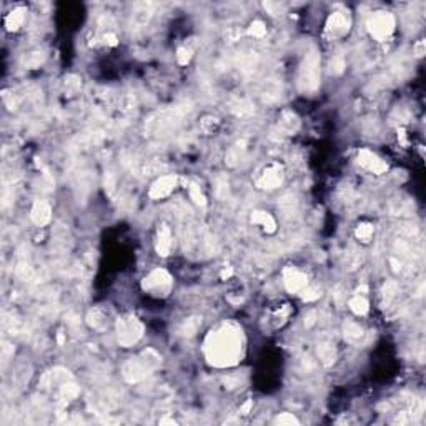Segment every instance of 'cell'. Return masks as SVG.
Instances as JSON below:
<instances>
[{"instance_id":"cb8c5ba5","label":"cell","mask_w":426,"mask_h":426,"mask_svg":"<svg viewBox=\"0 0 426 426\" xmlns=\"http://www.w3.org/2000/svg\"><path fill=\"white\" fill-rule=\"evenodd\" d=\"M398 290H399V287H398L396 282H388L386 285H384V287H383V297H384V300H386V303H389V301L396 297Z\"/></svg>"},{"instance_id":"3957f363","label":"cell","mask_w":426,"mask_h":426,"mask_svg":"<svg viewBox=\"0 0 426 426\" xmlns=\"http://www.w3.org/2000/svg\"><path fill=\"white\" fill-rule=\"evenodd\" d=\"M320 87V55L316 52H310L305 57L298 74V88L301 93H313Z\"/></svg>"},{"instance_id":"f546056e","label":"cell","mask_w":426,"mask_h":426,"mask_svg":"<svg viewBox=\"0 0 426 426\" xmlns=\"http://www.w3.org/2000/svg\"><path fill=\"white\" fill-rule=\"evenodd\" d=\"M414 54H416V57H421L424 54V42H419L416 45V49H414Z\"/></svg>"},{"instance_id":"f1b7e54d","label":"cell","mask_w":426,"mask_h":426,"mask_svg":"<svg viewBox=\"0 0 426 426\" xmlns=\"http://www.w3.org/2000/svg\"><path fill=\"white\" fill-rule=\"evenodd\" d=\"M103 40H105V44L107 45H112V47H115L118 42H117V35L115 34H107L105 37H103Z\"/></svg>"},{"instance_id":"4316f807","label":"cell","mask_w":426,"mask_h":426,"mask_svg":"<svg viewBox=\"0 0 426 426\" xmlns=\"http://www.w3.org/2000/svg\"><path fill=\"white\" fill-rule=\"evenodd\" d=\"M275 423L277 424H298L300 421L297 418L293 416V414H290V413H283V414H280V416H277V419H275Z\"/></svg>"},{"instance_id":"ba28073f","label":"cell","mask_w":426,"mask_h":426,"mask_svg":"<svg viewBox=\"0 0 426 426\" xmlns=\"http://www.w3.org/2000/svg\"><path fill=\"white\" fill-rule=\"evenodd\" d=\"M176 181H178V178H176L175 175L160 176V178L155 181V183L152 185V188H150V191H148L150 198L160 200V198H165V196H168L171 191L175 190Z\"/></svg>"},{"instance_id":"4fadbf2b","label":"cell","mask_w":426,"mask_h":426,"mask_svg":"<svg viewBox=\"0 0 426 426\" xmlns=\"http://www.w3.org/2000/svg\"><path fill=\"white\" fill-rule=\"evenodd\" d=\"M157 253L160 257H167L171 250V232L167 225H160L157 233Z\"/></svg>"},{"instance_id":"9a60e30c","label":"cell","mask_w":426,"mask_h":426,"mask_svg":"<svg viewBox=\"0 0 426 426\" xmlns=\"http://www.w3.org/2000/svg\"><path fill=\"white\" fill-rule=\"evenodd\" d=\"M252 222L258 223V225H262L268 233H273L275 230H277V223H275V218L270 215V213H267V211H260V210L253 211Z\"/></svg>"},{"instance_id":"83f0119b","label":"cell","mask_w":426,"mask_h":426,"mask_svg":"<svg viewBox=\"0 0 426 426\" xmlns=\"http://www.w3.org/2000/svg\"><path fill=\"white\" fill-rule=\"evenodd\" d=\"M301 293H303V300H305V301L316 300V298H320V295H321V293L318 292V290H315V288H308V287H306Z\"/></svg>"},{"instance_id":"d6986e66","label":"cell","mask_w":426,"mask_h":426,"mask_svg":"<svg viewBox=\"0 0 426 426\" xmlns=\"http://www.w3.org/2000/svg\"><path fill=\"white\" fill-rule=\"evenodd\" d=\"M348 305H350V308L355 315H366L368 313V301L363 297H360V295L355 298H351Z\"/></svg>"},{"instance_id":"2e32d148","label":"cell","mask_w":426,"mask_h":426,"mask_svg":"<svg viewBox=\"0 0 426 426\" xmlns=\"http://www.w3.org/2000/svg\"><path fill=\"white\" fill-rule=\"evenodd\" d=\"M363 328L360 325L353 323V321H346L345 323V338L350 343H358L363 338Z\"/></svg>"},{"instance_id":"484cf974","label":"cell","mask_w":426,"mask_h":426,"mask_svg":"<svg viewBox=\"0 0 426 426\" xmlns=\"http://www.w3.org/2000/svg\"><path fill=\"white\" fill-rule=\"evenodd\" d=\"M191 59V52L190 49H186V47H181V49H178V52H176V60H178L180 65H186Z\"/></svg>"},{"instance_id":"4dcf8cb0","label":"cell","mask_w":426,"mask_h":426,"mask_svg":"<svg viewBox=\"0 0 426 426\" xmlns=\"http://www.w3.org/2000/svg\"><path fill=\"white\" fill-rule=\"evenodd\" d=\"M250 408H252V401H247V403H245V404H243V406H242L240 413H242V414H247L248 411H250Z\"/></svg>"},{"instance_id":"7a4b0ae2","label":"cell","mask_w":426,"mask_h":426,"mask_svg":"<svg viewBox=\"0 0 426 426\" xmlns=\"http://www.w3.org/2000/svg\"><path fill=\"white\" fill-rule=\"evenodd\" d=\"M160 363H162V356L152 348H148V350L140 353L138 356L130 358L122 366V375L128 383H138L145 380L153 370H157Z\"/></svg>"},{"instance_id":"ac0fdd59","label":"cell","mask_w":426,"mask_h":426,"mask_svg":"<svg viewBox=\"0 0 426 426\" xmlns=\"http://www.w3.org/2000/svg\"><path fill=\"white\" fill-rule=\"evenodd\" d=\"M201 325V318H198V316H193V318H188L185 320L183 323H181L180 326V333L183 336H193L196 331H198Z\"/></svg>"},{"instance_id":"5bb4252c","label":"cell","mask_w":426,"mask_h":426,"mask_svg":"<svg viewBox=\"0 0 426 426\" xmlns=\"http://www.w3.org/2000/svg\"><path fill=\"white\" fill-rule=\"evenodd\" d=\"M25 14H27V9H24V7L14 9L12 12L5 17V27H7V30H10V32H12V30H17L20 25L24 24Z\"/></svg>"},{"instance_id":"7c38bea8","label":"cell","mask_w":426,"mask_h":426,"mask_svg":"<svg viewBox=\"0 0 426 426\" xmlns=\"http://www.w3.org/2000/svg\"><path fill=\"white\" fill-rule=\"evenodd\" d=\"M30 218L37 227H45L52 220V208L50 205L44 200H37L30 211Z\"/></svg>"},{"instance_id":"d4e9b609","label":"cell","mask_w":426,"mask_h":426,"mask_svg":"<svg viewBox=\"0 0 426 426\" xmlns=\"http://www.w3.org/2000/svg\"><path fill=\"white\" fill-rule=\"evenodd\" d=\"M282 125L287 127L288 132H293V130L298 127V120H297V117H295L293 113L285 112V113H283V118H282Z\"/></svg>"},{"instance_id":"52a82bcc","label":"cell","mask_w":426,"mask_h":426,"mask_svg":"<svg viewBox=\"0 0 426 426\" xmlns=\"http://www.w3.org/2000/svg\"><path fill=\"white\" fill-rule=\"evenodd\" d=\"M283 282L290 293H301L308 287V277L293 267L283 270Z\"/></svg>"},{"instance_id":"30bf717a","label":"cell","mask_w":426,"mask_h":426,"mask_svg":"<svg viewBox=\"0 0 426 426\" xmlns=\"http://www.w3.org/2000/svg\"><path fill=\"white\" fill-rule=\"evenodd\" d=\"M283 181V170L280 165L273 163L270 165V167L267 168L262 173V176L258 178L257 185L260 186V188H277V186H280V183Z\"/></svg>"},{"instance_id":"277c9868","label":"cell","mask_w":426,"mask_h":426,"mask_svg":"<svg viewBox=\"0 0 426 426\" xmlns=\"http://www.w3.org/2000/svg\"><path fill=\"white\" fill-rule=\"evenodd\" d=\"M143 336V325L137 316L127 315L117 320V338L122 346H133Z\"/></svg>"},{"instance_id":"6da1fadb","label":"cell","mask_w":426,"mask_h":426,"mask_svg":"<svg viewBox=\"0 0 426 426\" xmlns=\"http://www.w3.org/2000/svg\"><path fill=\"white\" fill-rule=\"evenodd\" d=\"M205 356L210 365L227 368L237 365L242 358V333L235 325H222L205 340Z\"/></svg>"},{"instance_id":"8fae6325","label":"cell","mask_w":426,"mask_h":426,"mask_svg":"<svg viewBox=\"0 0 426 426\" xmlns=\"http://www.w3.org/2000/svg\"><path fill=\"white\" fill-rule=\"evenodd\" d=\"M350 29V17L345 12H335L330 15L328 22H326V32L333 37H340L345 35Z\"/></svg>"},{"instance_id":"7402d4cb","label":"cell","mask_w":426,"mask_h":426,"mask_svg":"<svg viewBox=\"0 0 426 426\" xmlns=\"http://www.w3.org/2000/svg\"><path fill=\"white\" fill-rule=\"evenodd\" d=\"M188 191H190V198L193 200L196 205H200V206H205V205H206V198H205L203 191L200 190L198 185H196V183H190Z\"/></svg>"},{"instance_id":"e0dca14e","label":"cell","mask_w":426,"mask_h":426,"mask_svg":"<svg viewBox=\"0 0 426 426\" xmlns=\"http://www.w3.org/2000/svg\"><path fill=\"white\" fill-rule=\"evenodd\" d=\"M318 356L325 366H331L336 360V351L330 345H320L318 346Z\"/></svg>"},{"instance_id":"44dd1931","label":"cell","mask_w":426,"mask_h":426,"mask_svg":"<svg viewBox=\"0 0 426 426\" xmlns=\"http://www.w3.org/2000/svg\"><path fill=\"white\" fill-rule=\"evenodd\" d=\"M247 34L253 39H263L265 34H267V27H265V24L262 22V20H255V22L250 24Z\"/></svg>"},{"instance_id":"d6a6232c","label":"cell","mask_w":426,"mask_h":426,"mask_svg":"<svg viewBox=\"0 0 426 426\" xmlns=\"http://www.w3.org/2000/svg\"><path fill=\"white\" fill-rule=\"evenodd\" d=\"M160 424H175V421H173V419L165 418V419H160Z\"/></svg>"},{"instance_id":"9c48e42d","label":"cell","mask_w":426,"mask_h":426,"mask_svg":"<svg viewBox=\"0 0 426 426\" xmlns=\"http://www.w3.org/2000/svg\"><path fill=\"white\" fill-rule=\"evenodd\" d=\"M358 162H360V165L363 168L370 170V171H373V173H378V175L384 173V171L388 170V165L384 163L378 155H375L366 148L360 150V153H358Z\"/></svg>"},{"instance_id":"ffe728a7","label":"cell","mask_w":426,"mask_h":426,"mask_svg":"<svg viewBox=\"0 0 426 426\" xmlns=\"http://www.w3.org/2000/svg\"><path fill=\"white\" fill-rule=\"evenodd\" d=\"M79 393H80V389L74 383H64L60 386V396L64 398L65 401H70V399H74Z\"/></svg>"},{"instance_id":"8992f818","label":"cell","mask_w":426,"mask_h":426,"mask_svg":"<svg viewBox=\"0 0 426 426\" xmlns=\"http://www.w3.org/2000/svg\"><path fill=\"white\" fill-rule=\"evenodd\" d=\"M368 32L373 39L380 40H386L389 35L393 34L394 30V17L388 12H376L375 15H371L370 20L366 24Z\"/></svg>"},{"instance_id":"1f68e13d","label":"cell","mask_w":426,"mask_h":426,"mask_svg":"<svg viewBox=\"0 0 426 426\" xmlns=\"http://www.w3.org/2000/svg\"><path fill=\"white\" fill-rule=\"evenodd\" d=\"M232 273H233V270L230 268V270H225V272L222 273V278L225 280V278H230L232 277Z\"/></svg>"},{"instance_id":"5b68a950","label":"cell","mask_w":426,"mask_h":426,"mask_svg":"<svg viewBox=\"0 0 426 426\" xmlns=\"http://www.w3.org/2000/svg\"><path fill=\"white\" fill-rule=\"evenodd\" d=\"M171 287H173V280H171L167 270H163V268L153 270V272L148 273L142 282V288L147 293L153 295V297H167Z\"/></svg>"},{"instance_id":"603a6c76","label":"cell","mask_w":426,"mask_h":426,"mask_svg":"<svg viewBox=\"0 0 426 426\" xmlns=\"http://www.w3.org/2000/svg\"><path fill=\"white\" fill-rule=\"evenodd\" d=\"M373 235V225L371 223H361L356 228V237L360 238L361 242H368Z\"/></svg>"}]
</instances>
